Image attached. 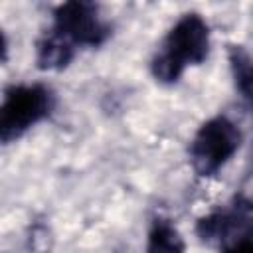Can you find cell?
I'll return each mask as SVG.
<instances>
[{"label":"cell","mask_w":253,"mask_h":253,"mask_svg":"<svg viewBox=\"0 0 253 253\" xmlns=\"http://www.w3.org/2000/svg\"><path fill=\"white\" fill-rule=\"evenodd\" d=\"M210 53V26L200 14H184L166 34L152 57L150 71L160 83H174L188 65L202 63Z\"/></svg>","instance_id":"obj_1"},{"label":"cell","mask_w":253,"mask_h":253,"mask_svg":"<svg viewBox=\"0 0 253 253\" xmlns=\"http://www.w3.org/2000/svg\"><path fill=\"white\" fill-rule=\"evenodd\" d=\"M53 107V95L43 83H20L6 89L0 107V136L10 142L43 121Z\"/></svg>","instance_id":"obj_2"},{"label":"cell","mask_w":253,"mask_h":253,"mask_svg":"<svg viewBox=\"0 0 253 253\" xmlns=\"http://www.w3.org/2000/svg\"><path fill=\"white\" fill-rule=\"evenodd\" d=\"M221 253H253V237H237L225 243Z\"/></svg>","instance_id":"obj_8"},{"label":"cell","mask_w":253,"mask_h":253,"mask_svg":"<svg viewBox=\"0 0 253 253\" xmlns=\"http://www.w3.org/2000/svg\"><path fill=\"white\" fill-rule=\"evenodd\" d=\"M146 253H186V243L174 223L168 219H154L148 231Z\"/></svg>","instance_id":"obj_6"},{"label":"cell","mask_w":253,"mask_h":253,"mask_svg":"<svg viewBox=\"0 0 253 253\" xmlns=\"http://www.w3.org/2000/svg\"><path fill=\"white\" fill-rule=\"evenodd\" d=\"M241 130L227 117H213L206 121L190 142V162L196 174L213 176L239 150Z\"/></svg>","instance_id":"obj_3"},{"label":"cell","mask_w":253,"mask_h":253,"mask_svg":"<svg viewBox=\"0 0 253 253\" xmlns=\"http://www.w3.org/2000/svg\"><path fill=\"white\" fill-rule=\"evenodd\" d=\"M73 43L55 30H49L36 45V63L45 71H59L73 59Z\"/></svg>","instance_id":"obj_5"},{"label":"cell","mask_w":253,"mask_h":253,"mask_svg":"<svg viewBox=\"0 0 253 253\" xmlns=\"http://www.w3.org/2000/svg\"><path fill=\"white\" fill-rule=\"evenodd\" d=\"M229 67L235 89L239 91L243 101L253 109V57L241 45H233L229 49Z\"/></svg>","instance_id":"obj_7"},{"label":"cell","mask_w":253,"mask_h":253,"mask_svg":"<svg viewBox=\"0 0 253 253\" xmlns=\"http://www.w3.org/2000/svg\"><path fill=\"white\" fill-rule=\"evenodd\" d=\"M73 45H101L109 38V26L91 2H63L53 12V28Z\"/></svg>","instance_id":"obj_4"}]
</instances>
